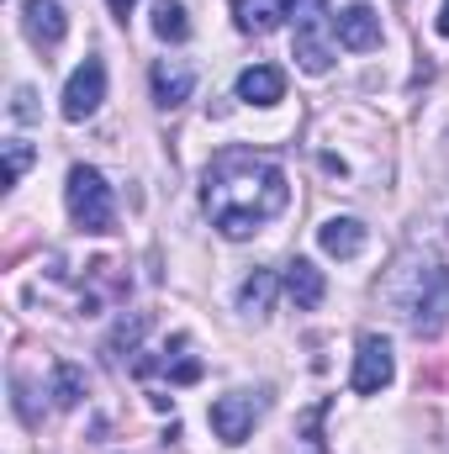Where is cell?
Returning a JSON list of instances; mask_svg holds the SVG:
<instances>
[{
  "mask_svg": "<svg viewBox=\"0 0 449 454\" xmlns=\"http://www.w3.org/2000/svg\"><path fill=\"white\" fill-rule=\"evenodd\" d=\"M286 201H291L286 169L264 153H248V148L217 153L201 175V207H207L212 227L232 243H243L264 223H275L286 212Z\"/></svg>",
  "mask_w": 449,
  "mask_h": 454,
  "instance_id": "obj_1",
  "label": "cell"
},
{
  "mask_svg": "<svg viewBox=\"0 0 449 454\" xmlns=\"http://www.w3.org/2000/svg\"><path fill=\"white\" fill-rule=\"evenodd\" d=\"M381 301L418 339H439L449 328V264L434 248H402L381 280Z\"/></svg>",
  "mask_w": 449,
  "mask_h": 454,
  "instance_id": "obj_2",
  "label": "cell"
},
{
  "mask_svg": "<svg viewBox=\"0 0 449 454\" xmlns=\"http://www.w3.org/2000/svg\"><path fill=\"white\" fill-rule=\"evenodd\" d=\"M286 16H291V53L307 74H328L334 69V5L328 0H286Z\"/></svg>",
  "mask_w": 449,
  "mask_h": 454,
  "instance_id": "obj_3",
  "label": "cell"
},
{
  "mask_svg": "<svg viewBox=\"0 0 449 454\" xmlns=\"http://www.w3.org/2000/svg\"><path fill=\"white\" fill-rule=\"evenodd\" d=\"M64 201H69V217H75L80 232H112V227H116L112 185H106V175H101V169H91V164H75V169H69Z\"/></svg>",
  "mask_w": 449,
  "mask_h": 454,
  "instance_id": "obj_4",
  "label": "cell"
},
{
  "mask_svg": "<svg viewBox=\"0 0 449 454\" xmlns=\"http://www.w3.org/2000/svg\"><path fill=\"white\" fill-rule=\"evenodd\" d=\"M264 412H270V391H227V396L212 402L207 423H212V434H217L223 444H243Z\"/></svg>",
  "mask_w": 449,
  "mask_h": 454,
  "instance_id": "obj_5",
  "label": "cell"
},
{
  "mask_svg": "<svg viewBox=\"0 0 449 454\" xmlns=\"http://www.w3.org/2000/svg\"><path fill=\"white\" fill-rule=\"evenodd\" d=\"M397 380V359H391V343L381 333H359V348H354V391L359 396H375Z\"/></svg>",
  "mask_w": 449,
  "mask_h": 454,
  "instance_id": "obj_6",
  "label": "cell"
},
{
  "mask_svg": "<svg viewBox=\"0 0 449 454\" xmlns=\"http://www.w3.org/2000/svg\"><path fill=\"white\" fill-rule=\"evenodd\" d=\"M101 101H106V64H101V59H85V64L69 74V85H64V121L96 116Z\"/></svg>",
  "mask_w": 449,
  "mask_h": 454,
  "instance_id": "obj_7",
  "label": "cell"
},
{
  "mask_svg": "<svg viewBox=\"0 0 449 454\" xmlns=\"http://www.w3.org/2000/svg\"><path fill=\"white\" fill-rule=\"evenodd\" d=\"M148 85H154V101H159L164 112H175V106L191 101V90H196V69H191L185 59H159V64L148 69Z\"/></svg>",
  "mask_w": 449,
  "mask_h": 454,
  "instance_id": "obj_8",
  "label": "cell"
},
{
  "mask_svg": "<svg viewBox=\"0 0 449 454\" xmlns=\"http://www.w3.org/2000/svg\"><path fill=\"white\" fill-rule=\"evenodd\" d=\"M21 32H27L37 48H59L64 32H69V16H64L59 0H27V5H21Z\"/></svg>",
  "mask_w": 449,
  "mask_h": 454,
  "instance_id": "obj_9",
  "label": "cell"
},
{
  "mask_svg": "<svg viewBox=\"0 0 449 454\" xmlns=\"http://www.w3.org/2000/svg\"><path fill=\"white\" fill-rule=\"evenodd\" d=\"M334 32H338V48H349V53H370V48H381V16H375L370 5H349V11H338Z\"/></svg>",
  "mask_w": 449,
  "mask_h": 454,
  "instance_id": "obj_10",
  "label": "cell"
},
{
  "mask_svg": "<svg viewBox=\"0 0 449 454\" xmlns=\"http://www.w3.org/2000/svg\"><path fill=\"white\" fill-rule=\"evenodd\" d=\"M280 286H286V296L296 301V312H312V307H323V296H328V280H323V270H318L312 259H291L286 275H280Z\"/></svg>",
  "mask_w": 449,
  "mask_h": 454,
  "instance_id": "obj_11",
  "label": "cell"
},
{
  "mask_svg": "<svg viewBox=\"0 0 449 454\" xmlns=\"http://www.w3.org/2000/svg\"><path fill=\"white\" fill-rule=\"evenodd\" d=\"M286 96V74L275 69V64H248L243 74H238V101H248V106H275Z\"/></svg>",
  "mask_w": 449,
  "mask_h": 454,
  "instance_id": "obj_12",
  "label": "cell"
},
{
  "mask_svg": "<svg viewBox=\"0 0 449 454\" xmlns=\"http://www.w3.org/2000/svg\"><path fill=\"white\" fill-rule=\"evenodd\" d=\"M365 223L359 217H328V223L318 227V243H323V254H334V259H359V248H365Z\"/></svg>",
  "mask_w": 449,
  "mask_h": 454,
  "instance_id": "obj_13",
  "label": "cell"
},
{
  "mask_svg": "<svg viewBox=\"0 0 449 454\" xmlns=\"http://www.w3.org/2000/svg\"><path fill=\"white\" fill-rule=\"evenodd\" d=\"M232 21L248 37H270L286 21V0H232Z\"/></svg>",
  "mask_w": 449,
  "mask_h": 454,
  "instance_id": "obj_14",
  "label": "cell"
},
{
  "mask_svg": "<svg viewBox=\"0 0 449 454\" xmlns=\"http://www.w3.org/2000/svg\"><path fill=\"white\" fill-rule=\"evenodd\" d=\"M270 301H275V275H270V270H254V275L238 286V312L264 317V312H270Z\"/></svg>",
  "mask_w": 449,
  "mask_h": 454,
  "instance_id": "obj_15",
  "label": "cell"
},
{
  "mask_svg": "<svg viewBox=\"0 0 449 454\" xmlns=\"http://www.w3.org/2000/svg\"><path fill=\"white\" fill-rule=\"evenodd\" d=\"M154 32H159L164 43H185V37H191L185 5H180V0H159V5H154Z\"/></svg>",
  "mask_w": 449,
  "mask_h": 454,
  "instance_id": "obj_16",
  "label": "cell"
},
{
  "mask_svg": "<svg viewBox=\"0 0 449 454\" xmlns=\"http://www.w3.org/2000/svg\"><path fill=\"white\" fill-rule=\"evenodd\" d=\"M143 333H148V312H132V317H122V323L112 328V339H106V359H112V364H122V348L132 354Z\"/></svg>",
  "mask_w": 449,
  "mask_h": 454,
  "instance_id": "obj_17",
  "label": "cell"
},
{
  "mask_svg": "<svg viewBox=\"0 0 449 454\" xmlns=\"http://www.w3.org/2000/svg\"><path fill=\"white\" fill-rule=\"evenodd\" d=\"M185 348H191L185 333H175L169 348H164V354H169V359H164V370H169V380H175V386H196V380H201V359H180Z\"/></svg>",
  "mask_w": 449,
  "mask_h": 454,
  "instance_id": "obj_18",
  "label": "cell"
},
{
  "mask_svg": "<svg viewBox=\"0 0 449 454\" xmlns=\"http://www.w3.org/2000/svg\"><path fill=\"white\" fill-rule=\"evenodd\" d=\"M80 396H85V370L53 364V407H80Z\"/></svg>",
  "mask_w": 449,
  "mask_h": 454,
  "instance_id": "obj_19",
  "label": "cell"
},
{
  "mask_svg": "<svg viewBox=\"0 0 449 454\" xmlns=\"http://www.w3.org/2000/svg\"><path fill=\"white\" fill-rule=\"evenodd\" d=\"M27 169H32V143H21V137L5 143V185H16Z\"/></svg>",
  "mask_w": 449,
  "mask_h": 454,
  "instance_id": "obj_20",
  "label": "cell"
},
{
  "mask_svg": "<svg viewBox=\"0 0 449 454\" xmlns=\"http://www.w3.org/2000/svg\"><path fill=\"white\" fill-rule=\"evenodd\" d=\"M328 418V402H318L312 412H307V454H323V439H318V423Z\"/></svg>",
  "mask_w": 449,
  "mask_h": 454,
  "instance_id": "obj_21",
  "label": "cell"
},
{
  "mask_svg": "<svg viewBox=\"0 0 449 454\" xmlns=\"http://www.w3.org/2000/svg\"><path fill=\"white\" fill-rule=\"evenodd\" d=\"M11 116H16V121H32V116H37V106H32V90H27V85H16V96H11Z\"/></svg>",
  "mask_w": 449,
  "mask_h": 454,
  "instance_id": "obj_22",
  "label": "cell"
},
{
  "mask_svg": "<svg viewBox=\"0 0 449 454\" xmlns=\"http://www.w3.org/2000/svg\"><path fill=\"white\" fill-rule=\"evenodd\" d=\"M434 32H439V37H449V0L439 5V16H434Z\"/></svg>",
  "mask_w": 449,
  "mask_h": 454,
  "instance_id": "obj_23",
  "label": "cell"
},
{
  "mask_svg": "<svg viewBox=\"0 0 449 454\" xmlns=\"http://www.w3.org/2000/svg\"><path fill=\"white\" fill-rule=\"evenodd\" d=\"M106 5H112V16H116V21H127V11H132L138 0H106Z\"/></svg>",
  "mask_w": 449,
  "mask_h": 454,
  "instance_id": "obj_24",
  "label": "cell"
}]
</instances>
